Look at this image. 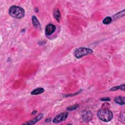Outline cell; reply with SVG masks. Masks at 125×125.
<instances>
[{"instance_id": "6da1fadb", "label": "cell", "mask_w": 125, "mask_h": 125, "mask_svg": "<svg viewBox=\"0 0 125 125\" xmlns=\"http://www.w3.org/2000/svg\"><path fill=\"white\" fill-rule=\"evenodd\" d=\"M9 15L15 18L21 19L24 16L25 12L23 8L21 7L13 6L9 9Z\"/></svg>"}, {"instance_id": "7a4b0ae2", "label": "cell", "mask_w": 125, "mask_h": 125, "mask_svg": "<svg viewBox=\"0 0 125 125\" xmlns=\"http://www.w3.org/2000/svg\"><path fill=\"white\" fill-rule=\"evenodd\" d=\"M98 118L104 122H109L113 118L112 112L109 109H101L97 112Z\"/></svg>"}, {"instance_id": "3957f363", "label": "cell", "mask_w": 125, "mask_h": 125, "mask_svg": "<svg viewBox=\"0 0 125 125\" xmlns=\"http://www.w3.org/2000/svg\"><path fill=\"white\" fill-rule=\"evenodd\" d=\"M93 51L92 49L83 47L76 49L74 52V55L77 58L79 59L88 54H90Z\"/></svg>"}, {"instance_id": "277c9868", "label": "cell", "mask_w": 125, "mask_h": 125, "mask_svg": "<svg viewBox=\"0 0 125 125\" xmlns=\"http://www.w3.org/2000/svg\"><path fill=\"white\" fill-rule=\"evenodd\" d=\"M69 114L68 112H63L61 113L60 114L57 115L54 119L53 120V122L55 124H57L62 121H64L66 120Z\"/></svg>"}, {"instance_id": "5b68a950", "label": "cell", "mask_w": 125, "mask_h": 125, "mask_svg": "<svg viewBox=\"0 0 125 125\" xmlns=\"http://www.w3.org/2000/svg\"><path fill=\"white\" fill-rule=\"evenodd\" d=\"M56 30V27L52 24H49L47 25L45 29L46 34L47 35H51Z\"/></svg>"}, {"instance_id": "8992f818", "label": "cell", "mask_w": 125, "mask_h": 125, "mask_svg": "<svg viewBox=\"0 0 125 125\" xmlns=\"http://www.w3.org/2000/svg\"><path fill=\"white\" fill-rule=\"evenodd\" d=\"M43 116H44V115L42 113H40L33 120H30V121H28V122L24 123L23 124L24 125H34L35 123H36L38 121L40 120L43 117Z\"/></svg>"}, {"instance_id": "52a82bcc", "label": "cell", "mask_w": 125, "mask_h": 125, "mask_svg": "<svg viewBox=\"0 0 125 125\" xmlns=\"http://www.w3.org/2000/svg\"><path fill=\"white\" fill-rule=\"evenodd\" d=\"M114 101L116 103L120 105H124L125 104V99L123 96H117L114 99Z\"/></svg>"}, {"instance_id": "ba28073f", "label": "cell", "mask_w": 125, "mask_h": 125, "mask_svg": "<svg viewBox=\"0 0 125 125\" xmlns=\"http://www.w3.org/2000/svg\"><path fill=\"white\" fill-rule=\"evenodd\" d=\"M45 91V89L42 87H39L34 89L32 92H31V94L32 95H38L44 93Z\"/></svg>"}, {"instance_id": "9c48e42d", "label": "cell", "mask_w": 125, "mask_h": 125, "mask_svg": "<svg viewBox=\"0 0 125 125\" xmlns=\"http://www.w3.org/2000/svg\"><path fill=\"white\" fill-rule=\"evenodd\" d=\"M32 22L33 25L35 27H36L37 28H40V29L41 28L40 23L38 21L37 18L35 16H32Z\"/></svg>"}, {"instance_id": "30bf717a", "label": "cell", "mask_w": 125, "mask_h": 125, "mask_svg": "<svg viewBox=\"0 0 125 125\" xmlns=\"http://www.w3.org/2000/svg\"><path fill=\"white\" fill-rule=\"evenodd\" d=\"M119 89H120V90L124 91L125 90V85L123 84V85H121V86H115L114 87L111 88L110 89V91H116V90H119Z\"/></svg>"}, {"instance_id": "8fae6325", "label": "cell", "mask_w": 125, "mask_h": 125, "mask_svg": "<svg viewBox=\"0 0 125 125\" xmlns=\"http://www.w3.org/2000/svg\"><path fill=\"white\" fill-rule=\"evenodd\" d=\"M54 15V17L55 18V19L58 21H59V20L60 19V18H61V14H60V11H59V9H56L55 10Z\"/></svg>"}, {"instance_id": "7c38bea8", "label": "cell", "mask_w": 125, "mask_h": 125, "mask_svg": "<svg viewBox=\"0 0 125 125\" xmlns=\"http://www.w3.org/2000/svg\"><path fill=\"white\" fill-rule=\"evenodd\" d=\"M125 15V10H123L122 11H121L119 13H118L117 14H116V15H114V17L115 19L120 18L122 17H123Z\"/></svg>"}, {"instance_id": "4fadbf2b", "label": "cell", "mask_w": 125, "mask_h": 125, "mask_svg": "<svg viewBox=\"0 0 125 125\" xmlns=\"http://www.w3.org/2000/svg\"><path fill=\"white\" fill-rule=\"evenodd\" d=\"M112 21V18L110 17H107L103 20V23L105 24H109L111 23Z\"/></svg>"}, {"instance_id": "5bb4252c", "label": "cell", "mask_w": 125, "mask_h": 125, "mask_svg": "<svg viewBox=\"0 0 125 125\" xmlns=\"http://www.w3.org/2000/svg\"><path fill=\"white\" fill-rule=\"evenodd\" d=\"M91 117L92 116H91V113H89V112H86V114H85V115L84 116V117L83 118H86V119L85 120L87 121V120H90L91 119Z\"/></svg>"}, {"instance_id": "9a60e30c", "label": "cell", "mask_w": 125, "mask_h": 125, "mask_svg": "<svg viewBox=\"0 0 125 125\" xmlns=\"http://www.w3.org/2000/svg\"><path fill=\"white\" fill-rule=\"evenodd\" d=\"M78 107H79V105L77 104H75V105H74L69 107V108H68L67 109L68 110H73L77 109Z\"/></svg>"}, {"instance_id": "2e32d148", "label": "cell", "mask_w": 125, "mask_h": 125, "mask_svg": "<svg viewBox=\"0 0 125 125\" xmlns=\"http://www.w3.org/2000/svg\"><path fill=\"white\" fill-rule=\"evenodd\" d=\"M100 100L103 101H109L110 100V99L109 97H104V98H102L101 99H100Z\"/></svg>"}]
</instances>
